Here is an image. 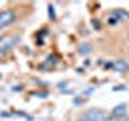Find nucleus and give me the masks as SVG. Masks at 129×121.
I'll use <instances>...</instances> for the list:
<instances>
[{
  "mask_svg": "<svg viewBox=\"0 0 129 121\" xmlns=\"http://www.w3.org/2000/svg\"><path fill=\"white\" fill-rule=\"evenodd\" d=\"M16 21V13L13 10H3L0 11V29H7Z\"/></svg>",
  "mask_w": 129,
  "mask_h": 121,
  "instance_id": "obj_1",
  "label": "nucleus"
},
{
  "mask_svg": "<svg viewBox=\"0 0 129 121\" xmlns=\"http://www.w3.org/2000/svg\"><path fill=\"white\" fill-rule=\"evenodd\" d=\"M19 36H2L0 37V48H5L7 52H10L13 47L19 44Z\"/></svg>",
  "mask_w": 129,
  "mask_h": 121,
  "instance_id": "obj_2",
  "label": "nucleus"
},
{
  "mask_svg": "<svg viewBox=\"0 0 129 121\" xmlns=\"http://www.w3.org/2000/svg\"><path fill=\"white\" fill-rule=\"evenodd\" d=\"M84 116H86L87 121H103L107 118V115H105V111L102 108H90V110H87L84 113Z\"/></svg>",
  "mask_w": 129,
  "mask_h": 121,
  "instance_id": "obj_3",
  "label": "nucleus"
},
{
  "mask_svg": "<svg viewBox=\"0 0 129 121\" xmlns=\"http://www.w3.org/2000/svg\"><path fill=\"white\" fill-rule=\"evenodd\" d=\"M111 70H115L118 73H127L129 71V62L124 58L115 60V62H111Z\"/></svg>",
  "mask_w": 129,
  "mask_h": 121,
  "instance_id": "obj_4",
  "label": "nucleus"
},
{
  "mask_svg": "<svg viewBox=\"0 0 129 121\" xmlns=\"http://www.w3.org/2000/svg\"><path fill=\"white\" fill-rule=\"evenodd\" d=\"M111 115H113V116H116V118H119V119L126 118V115H127V105H126V103L116 105V107L111 110Z\"/></svg>",
  "mask_w": 129,
  "mask_h": 121,
  "instance_id": "obj_5",
  "label": "nucleus"
},
{
  "mask_svg": "<svg viewBox=\"0 0 129 121\" xmlns=\"http://www.w3.org/2000/svg\"><path fill=\"white\" fill-rule=\"evenodd\" d=\"M111 13L119 19V23H121V21H129V13L124 10V8H116V10H113Z\"/></svg>",
  "mask_w": 129,
  "mask_h": 121,
  "instance_id": "obj_6",
  "label": "nucleus"
},
{
  "mask_svg": "<svg viewBox=\"0 0 129 121\" xmlns=\"http://www.w3.org/2000/svg\"><path fill=\"white\" fill-rule=\"evenodd\" d=\"M92 52V45L89 42H84V44H81V45L78 47V53L79 55H82V56H86V55H89Z\"/></svg>",
  "mask_w": 129,
  "mask_h": 121,
  "instance_id": "obj_7",
  "label": "nucleus"
},
{
  "mask_svg": "<svg viewBox=\"0 0 129 121\" xmlns=\"http://www.w3.org/2000/svg\"><path fill=\"white\" fill-rule=\"evenodd\" d=\"M56 63H58V56L56 55H48L45 58V63H44L42 66H55Z\"/></svg>",
  "mask_w": 129,
  "mask_h": 121,
  "instance_id": "obj_8",
  "label": "nucleus"
},
{
  "mask_svg": "<svg viewBox=\"0 0 129 121\" xmlns=\"http://www.w3.org/2000/svg\"><path fill=\"white\" fill-rule=\"evenodd\" d=\"M118 23H119V19L116 18V16L113 15V13H111V15H110V16L107 18V24H108V26H116Z\"/></svg>",
  "mask_w": 129,
  "mask_h": 121,
  "instance_id": "obj_9",
  "label": "nucleus"
},
{
  "mask_svg": "<svg viewBox=\"0 0 129 121\" xmlns=\"http://www.w3.org/2000/svg\"><path fill=\"white\" fill-rule=\"evenodd\" d=\"M48 18H50L52 21H55V19H56V15H55V7H53V5H48Z\"/></svg>",
  "mask_w": 129,
  "mask_h": 121,
  "instance_id": "obj_10",
  "label": "nucleus"
},
{
  "mask_svg": "<svg viewBox=\"0 0 129 121\" xmlns=\"http://www.w3.org/2000/svg\"><path fill=\"white\" fill-rule=\"evenodd\" d=\"M82 103H86V100H84L82 97H76V99H74V102H73V105H76V107H81Z\"/></svg>",
  "mask_w": 129,
  "mask_h": 121,
  "instance_id": "obj_11",
  "label": "nucleus"
},
{
  "mask_svg": "<svg viewBox=\"0 0 129 121\" xmlns=\"http://www.w3.org/2000/svg\"><path fill=\"white\" fill-rule=\"evenodd\" d=\"M92 26H94V29H97V31L102 29V23H100L99 19H94V21H92Z\"/></svg>",
  "mask_w": 129,
  "mask_h": 121,
  "instance_id": "obj_12",
  "label": "nucleus"
},
{
  "mask_svg": "<svg viewBox=\"0 0 129 121\" xmlns=\"http://www.w3.org/2000/svg\"><path fill=\"white\" fill-rule=\"evenodd\" d=\"M119 90H126V86L124 84H118V86L113 87V92H119Z\"/></svg>",
  "mask_w": 129,
  "mask_h": 121,
  "instance_id": "obj_13",
  "label": "nucleus"
},
{
  "mask_svg": "<svg viewBox=\"0 0 129 121\" xmlns=\"http://www.w3.org/2000/svg\"><path fill=\"white\" fill-rule=\"evenodd\" d=\"M103 121H121V119H119V118H116V116H113V115H108Z\"/></svg>",
  "mask_w": 129,
  "mask_h": 121,
  "instance_id": "obj_14",
  "label": "nucleus"
},
{
  "mask_svg": "<svg viewBox=\"0 0 129 121\" xmlns=\"http://www.w3.org/2000/svg\"><path fill=\"white\" fill-rule=\"evenodd\" d=\"M7 53H8V52L5 50V48H0V60H2V58H5Z\"/></svg>",
  "mask_w": 129,
  "mask_h": 121,
  "instance_id": "obj_15",
  "label": "nucleus"
},
{
  "mask_svg": "<svg viewBox=\"0 0 129 121\" xmlns=\"http://www.w3.org/2000/svg\"><path fill=\"white\" fill-rule=\"evenodd\" d=\"M36 97H47V92H36Z\"/></svg>",
  "mask_w": 129,
  "mask_h": 121,
  "instance_id": "obj_16",
  "label": "nucleus"
},
{
  "mask_svg": "<svg viewBox=\"0 0 129 121\" xmlns=\"http://www.w3.org/2000/svg\"><path fill=\"white\" fill-rule=\"evenodd\" d=\"M11 90H15V92H21L23 90V86H16V87H13Z\"/></svg>",
  "mask_w": 129,
  "mask_h": 121,
  "instance_id": "obj_17",
  "label": "nucleus"
},
{
  "mask_svg": "<svg viewBox=\"0 0 129 121\" xmlns=\"http://www.w3.org/2000/svg\"><path fill=\"white\" fill-rule=\"evenodd\" d=\"M2 116H3V118H10V113H8V111H2Z\"/></svg>",
  "mask_w": 129,
  "mask_h": 121,
  "instance_id": "obj_18",
  "label": "nucleus"
},
{
  "mask_svg": "<svg viewBox=\"0 0 129 121\" xmlns=\"http://www.w3.org/2000/svg\"><path fill=\"white\" fill-rule=\"evenodd\" d=\"M76 121H87V119H86V116H84V115H82V116H79V118H78V119H76Z\"/></svg>",
  "mask_w": 129,
  "mask_h": 121,
  "instance_id": "obj_19",
  "label": "nucleus"
},
{
  "mask_svg": "<svg viewBox=\"0 0 129 121\" xmlns=\"http://www.w3.org/2000/svg\"><path fill=\"white\" fill-rule=\"evenodd\" d=\"M127 36H129V34H127Z\"/></svg>",
  "mask_w": 129,
  "mask_h": 121,
  "instance_id": "obj_20",
  "label": "nucleus"
}]
</instances>
